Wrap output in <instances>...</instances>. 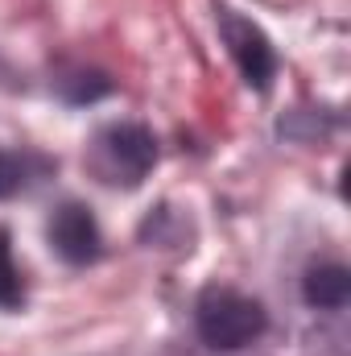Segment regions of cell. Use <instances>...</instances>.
<instances>
[{
	"label": "cell",
	"instance_id": "obj_5",
	"mask_svg": "<svg viewBox=\"0 0 351 356\" xmlns=\"http://www.w3.org/2000/svg\"><path fill=\"white\" fill-rule=\"evenodd\" d=\"M302 298H306V307H314V311H339V307H348L351 269L339 266V261L310 266L306 277H302Z\"/></svg>",
	"mask_w": 351,
	"mask_h": 356
},
{
	"label": "cell",
	"instance_id": "obj_7",
	"mask_svg": "<svg viewBox=\"0 0 351 356\" xmlns=\"http://www.w3.org/2000/svg\"><path fill=\"white\" fill-rule=\"evenodd\" d=\"M17 302H21V277H17V269L8 261V249L0 241V307H17Z\"/></svg>",
	"mask_w": 351,
	"mask_h": 356
},
{
	"label": "cell",
	"instance_id": "obj_8",
	"mask_svg": "<svg viewBox=\"0 0 351 356\" xmlns=\"http://www.w3.org/2000/svg\"><path fill=\"white\" fill-rule=\"evenodd\" d=\"M21 182H25V166H21L12 154H0V199L17 195V191H21Z\"/></svg>",
	"mask_w": 351,
	"mask_h": 356
},
{
	"label": "cell",
	"instance_id": "obj_3",
	"mask_svg": "<svg viewBox=\"0 0 351 356\" xmlns=\"http://www.w3.org/2000/svg\"><path fill=\"white\" fill-rule=\"evenodd\" d=\"M50 241L71 266H83L99 253V224L83 203H67L50 224Z\"/></svg>",
	"mask_w": 351,
	"mask_h": 356
},
{
	"label": "cell",
	"instance_id": "obj_1",
	"mask_svg": "<svg viewBox=\"0 0 351 356\" xmlns=\"http://www.w3.org/2000/svg\"><path fill=\"white\" fill-rule=\"evenodd\" d=\"M194 323H198V340H203L207 348L232 353V348L252 344L264 332L268 319H264V307L257 298H244V294H236V290H207V294L198 298Z\"/></svg>",
	"mask_w": 351,
	"mask_h": 356
},
{
	"label": "cell",
	"instance_id": "obj_2",
	"mask_svg": "<svg viewBox=\"0 0 351 356\" xmlns=\"http://www.w3.org/2000/svg\"><path fill=\"white\" fill-rule=\"evenodd\" d=\"M219 29H223V38H228V46H232V58L240 63L244 79L257 91H264L268 79H273V67H277L268 38H264L252 21H244V17H236V13H223V17H219Z\"/></svg>",
	"mask_w": 351,
	"mask_h": 356
},
{
	"label": "cell",
	"instance_id": "obj_4",
	"mask_svg": "<svg viewBox=\"0 0 351 356\" xmlns=\"http://www.w3.org/2000/svg\"><path fill=\"white\" fill-rule=\"evenodd\" d=\"M103 145L132 178H141L157 162V141H153V133L145 124H112L103 133Z\"/></svg>",
	"mask_w": 351,
	"mask_h": 356
},
{
	"label": "cell",
	"instance_id": "obj_6",
	"mask_svg": "<svg viewBox=\"0 0 351 356\" xmlns=\"http://www.w3.org/2000/svg\"><path fill=\"white\" fill-rule=\"evenodd\" d=\"M108 91H112V83H108L103 75H95V71H83V75L62 79V95H67L71 104H95V99H103Z\"/></svg>",
	"mask_w": 351,
	"mask_h": 356
}]
</instances>
